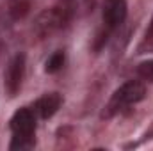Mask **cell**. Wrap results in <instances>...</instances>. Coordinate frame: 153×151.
Masks as SVG:
<instances>
[{
    "mask_svg": "<svg viewBox=\"0 0 153 151\" xmlns=\"http://www.w3.org/2000/svg\"><path fill=\"white\" fill-rule=\"evenodd\" d=\"M102 16L107 29L119 27L126 18V0H105Z\"/></svg>",
    "mask_w": 153,
    "mask_h": 151,
    "instance_id": "4",
    "label": "cell"
},
{
    "mask_svg": "<svg viewBox=\"0 0 153 151\" xmlns=\"http://www.w3.org/2000/svg\"><path fill=\"white\" fill-rule=\"evenodd\" d=\"M61 103H62V98L57 93H50V94L41 96L38 101H36V109L34 110L39 114V117L48 119V117H52L53 114L59 110Z\"/></svg>",
    "mask_w": 153,
    "mask_h": 151,
    "instance_id": "6",
    "label": "cell"
},
{
    "mask_svg": "<svg viewBox=\"0 0 153 151\" xmlns=\"http://www.w3.org/2000/svg\"><path fill=\"white\" fill-rule=\"evenodd\" d=\"M146 94V89L141 82H135V80H130L126 84H123L111 98V101L107 103L105 107V112H103V117H112L114 114H117L119 110L126 109L128 105L132 103H137L144 98Z\"/></svg>",
    "mask_w": 153,
    "mask_h": 151,
    "instance_id": "1",
    "label": "cell"
},
{
    "mask_svg": "<svg viewBox=\"0 0 153 151\" xmlns=\"http://www.w3.org/2000/svg\"><path fill=\"white\" fill-rule=\"evenodd\" d=\"M64 21H66L64 11H61V9H50V11H45L38 18L36 30H38L39 34H48V32L59 29L61 25H64Z\"/></svg>",
    "mask_w": 153,
    "mask_h": 151,
    "instance_id": "5",
    "label": "cell"
},
{
    "mask_svg": "<svg viewBox=\"0 0 153 151\" xmlns=\"http://www.w3.org/2000/svg\"><path fill=\"white\" fill-rule=\"evenodd\" d=\"M137 73H139V76H143L144 80L153 82V59L141 62V64L137 66Z\"/></svg>",
    "mask_w": 153,
    "mask_h": 151,
    "instance_id": "9",
    "label": "cell"
},
{
    "mask_svg": "<svg viewBox=\"0 0 153 151\" xmlns=\"http://www.w3.org/2000/svg\"><path fill=\"white\" fill-rule=\"evenodd\" d=\"M34 144H36L34 137H16V135H13L11 150H30V148H34Z\"/></svg>",
    "mask_w": 153,
    "mask_h": 151,
    "instance_id": "8",
    "label": "cell"
},
{
    "mask_svg": "<svg viewBox=\"0 0 153 151\" xmlns=\"http://www.w3.org/2000/svg\"><path fill=\"white\" fill-rule=\"evenodd\" d=\"M11 130L16 137H34L36 132V119L30 109L16 110L11 119Z\"/></svg>",
    "mask_w": 153,
    "mask_h": 151,
    "instance_id": "3",
    "label": "cell"
},
{
    "mask_svg": "<svg viewBox=\"0 0 153 151\" xmlns=\"http://www.w3.org/2000/svg\"><path fill=\"white\" fill-rule=\"evenodd\" d=\"M23 73H25V55L18 53L11 59V62L5 70V91L9 96H14L20 91Z\"/></svg>",
    "mask_w": 153,
    "mask_h": 151,
    "instance_id": "2",
    "label": "cell"
},
{
    "mask_svg": "<svg viewBox=\"0 0 153 151\" xmlns=\"http://www.w3.org/2000/svg\"><path fill=\"white\" fill-rule=\"evenodd\" d=\"M62 64H64V53L62 52H55V53H52L48 57L45 70H46V73H55V71H59L62 68Z\"/></svg>",
    "mask_w": 153,
    "mask_h": 151,
    "instance_id": "7",
    "label": "cell"
},
{
    "mask_svg": "<svg viewBox=\"0 0 153 151\" xmlns=\"http://www.w3.org/2000/svg\"><path fill=\"white\" fill-rule=\"evenodd\" d=\"M144 44H148V48H153V18H152V23L146 30V38H144Z\"/></svg>",
    "mask_w": 153,
    "mask_h": 151,
    "instance_id": "10",
    "label": "cell"
}]
</instances>
